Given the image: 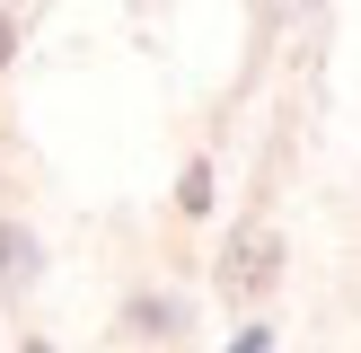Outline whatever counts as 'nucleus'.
Listing matches in <instances>:
<instances>
[{
    "mask_svg": "<svg viewBox=\"0 0 361 353\" xmlns=\"http://www.w3.org/2000/svg\"><path fill=\"white\" fill-rule=\"evenodd\" d=\"M168 327H176L168 300H133V335H168Z\"/></svg>",
    "mask_w": 361,
    "mask_h": 353,
    "instance_id": "3",
    "label": "nucleus"
},
{
    "mask_svg": "<svg viewBox=\"0 0 361 353\" xmlns=\"http://www.w3.org/2000/svg\"><path fill=\"white\" fill-rule=\"evenodd\" d=\"M274 274H282V239H274V229H238L229 256H221V292L229 300H256Z\"/></svg>",
    "mask_w": 361,
    "mask_h": 353,
    "instance_id": "1",
    "label": "nucleus"
},
{
    "mask_svg": "<svg viewBox=\"0 0 361 353\" xmlns=\"http://www.w3.org/2000/svg\"><path fill=\"white\" fill-rule=\"evenodd\" d=\"M0 282H9V292L35 282V239H27V229H0Z\"/></svg>",
    "mask_w": 361,
    "mask_h": 353,
    "instance_id": "2",
    "label": "nucleus"
},
{
    "mask_svg": "<svg viewBox=\"0 0 361 353\" xmlns=\"http://www.w3.org/2000/svg\"><path fill=\"white\" fill-rule=\"evenodd\" d=\"M9 53H18V27H9V18H0V62H9Z\"/></svg>",
    "mask_w": 361,
    "mask_h": 353,
    "instance_id": "5",
    "label": "nucleus"
},
{
    "mask_svg": "<svg viewBox=\"0 0 361 353\" xmlns=\"http://www.w3.org/2000/svg\"><path fill=\"white\" fill-rule=\"evenodd\" d=\"M27 353H44V345H27Z\"/></svg>",
    "mask_w": 361,
    "mask_h": 353,
    "instance_id": "6",
    "label": "nucleus"
},
{
    "mask_svg": "<svg viewBox=\"0 0 361 353\" xmlns=\"http://www.w3.org/2000/svg\"><path fill=\"white\" fill-rule=\"evenodd\" d=\"M176 203H185V212H212V168H185V186H176Z\"/></svg>",
    "mask_w": 361,
    "mask_h": 353,
    "instance_id": "4",
    "label": "nucleus"
}]
</instances>
